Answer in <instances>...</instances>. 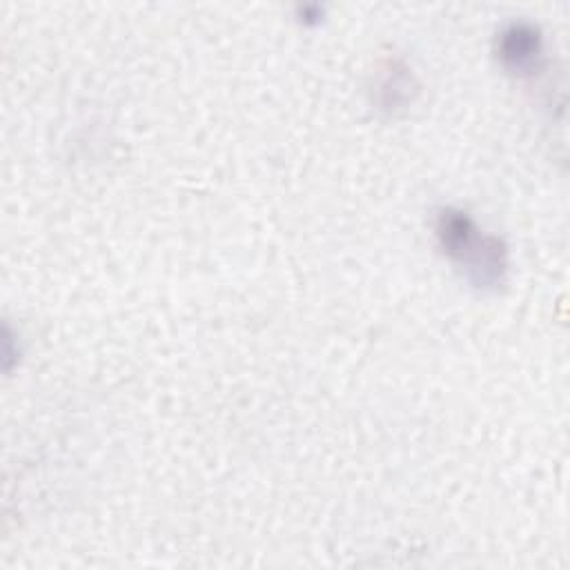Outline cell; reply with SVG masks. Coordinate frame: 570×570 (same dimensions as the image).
Returning <instances> with one entry per match:
<instances>
[{"label":"cell","mask_w":570,"mask_h":570,"mask_svg":"<svg viewBox=\"0 0 570 570\" xmlns=\"http://www.w3.org/2000/svg\"><path fill=\"white\" fill-rule=\"evenodd\" d=\"M434 234L445 256L456 263L465 278L481 289H497L508 274L505 245L485 234L468 212L443 207L434 220Z\"/></svg>","instance_id":"6da1fadb"},{"label":"cell","mask_w":570,"mask_h":570,"mask_svg":"<svg viewBox=\"0 0 570 570\" xmlns=\"http://www.w3.org/2000/svg\"><path fill=\"white\" fill-rule=\"evenodd\" d=\"M497 51L501 65L508 71L517 76H530L541 67L543 38L537 27L528 22H512L499 33Z\"/></svg>","instance_id":"7a4b0ae2"}]
</instances>
